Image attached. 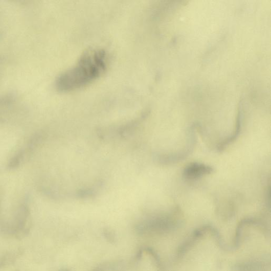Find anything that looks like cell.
Masks as SVG:
<instances>
[{"label":"cell","instance_id":"cell-5","mask_svg":"<svg viewBox=\"0 0 271 271\" xmlns=\"http://www.w3.org/2000/svg\"><path fill=\"white\" fill-rule=\"evenodd\" d=\"M104 236L105 238H107L108 240L111 242H114L115 240V236L113 235L112 233L109 231H106L104 232Z\"/></svg>","mask_w":271,"mask_h":271},{"label":"cell","instance_id":"cell-1","mask_svg":"<svg viewBox=\"0 0 271 271\" xmlns=\"http://www.w3.org/2000/svg\"><path fill=\"white\" fill-rule=\"evenodd\" d=\"M107 63V54L104 50H87L76 64L59 75L56 87L60 91L69 92L85 86L101 76Z\"/></svg>","mask_w":271,"mask_h":271},{"label":"cell","instance_id":"cell-3","mask_svg":"<svg viewBox=\"0 0 271 271\" xmlns=\"http://www.w3.org/2000/svg\"><path fill=\"white\" fill-rule=\"evenodd\" d=\"M214 169L210 165L199 162H192L187 165L183 175L188 180H195L212 174Z\"/></svg>","mask_w":271,"mask_h":271},{"label":"cell","instance_id":"cell-4","mask_svg":"<svg viewBox=\"0 0 271 271\" xmlns=\"http://www.w3.org/2000/svg\"><path fill=\"white\" fill-rule=\"evenodd\" d=\"M120 266H119L118 265H104L102 266H100L93 271H105V270H120V268H119Z\"/></svg>","mask_w":271,"mask_h":271},{"label":"cell","instance_id":"cell-2","mask_svg":"<svg viewBox=\"0 0 271 271\" xmlns=\"http://www.w3.org/2000/svg\"><path fill=\"white\" fill-rule=\"evenodd\" d=\"M179 213L177 209H174L170 213L146 218L136 225L135 231L142 236L167 232L177 227Z\"/></svg>","mask_w":271,"mask_h":271},{"label":"cell","instance_id":"cell-6","mask_svg":"<svg viewBox=\"0 0 271 271\" xmlns=\"http://www.w3.org/2000/svg\"><path fill=\"white\" fill-rule=\"evenodd\" d=\"M61 271H70V270L67 269H63V270H62Z\"/></svg>","mask_w":271,"mask_h":271}]
</instances>
